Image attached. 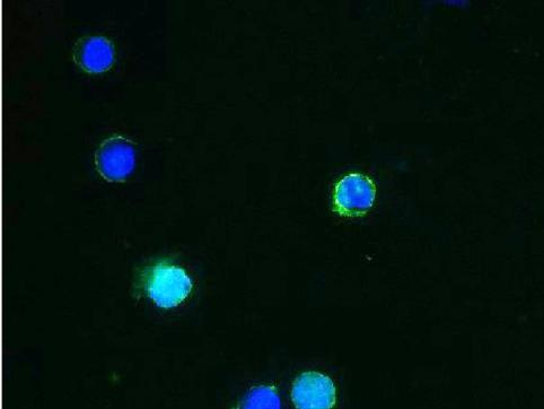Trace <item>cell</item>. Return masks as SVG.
Returning a JSON list of instances; mask_svg holds the SVG:
<instances>
[{
	"mask_svg": "<svg viewBox=\"0 0 544 409\" xmlns=\"http://www.w3.org/2000/svg\"><path fill=\"white\" fill-rule=\"evenodd\" d=\"M375 198L376 187L371 178L361 173H349L333 190V210L341 216H363L371 210Z\"/></svg>",
	"mask_w": 544,
	"mask_h": 409,
	"instance_id": "7a4b0ae2",
	"label": "cell"
},
{
	"mask_svg": "<svg viewBox=\"0 0 544 409\" xmlns=\"http://www.w3.org/2000/svg\"><path fill=\"white\" fill-rule=\"evenodd\" d=\"M292 399L297 409H332L337 391L333 381L319 372H305L293 386Z\"/></svg>",
	"mask_w": 544,
	"mask_h": 409,
	"instance_id": "277c9868",
	"label": "cell"
},
{
	"mask_svg": "<svg viewBox=\"0 0 544 409\" xmlns=\"http://www.w3.org/2000/svg\"><path fill=\"white\" fill-rule=\"evenodd\" d=\"M96 170L110 182L126 181L135 170V145L122 136H112L95 154Z\"/></svg>",
	"mask_w": 544,
	"mask_h": 409,
	"instance_id": "3957f363",
	"label": "cell"
},
{
	"mask_svg": "<svg viewBox=\"0 0 544 409\" xmlns=\"http://www.w3.org/2000/svg\"><path fill=\"white\" fill-rule=\"evenodd\" d=\"M144 289L157 307L172 309L189 298L193 284L183 268L161 261L148 268L144 276Z\"/></svg>",
	"mask_w": 544,
	"mask_h": 409,
	"instance_id": "6da1fadb",
	"label": "cell"
},
{
	"mask_svg": "<svg viewBox=\"0 0 544 409\" xmlns=\"http://www.w3.org/2000/svg\"><path fill=\"white\" fill-rule=\"evenodd\" d=\"M75 63L91 74L109 71L114 62L112 42L104 37H87L76 43Z\"/></svg>",
	"mask_w": 544,
	"mask_h": 409,
	"instance_id": "5b68a950",
	"label": "cell"
},
{
	"mask_svg": "<svg viewBox=\"0 0 544 409\" xmlns=\"http://www.w3.org/2000/svg\"><path fill=\"white\" fill-rule=\"evenodd\" d=\"M234 409H282L278 391L272 386L250 389Z\"/></svg>",
	"mask_w": 544,
	"mask_h": 409,
	"instance_id": "8992f818",
	"label": "cell"
}]
</instances>
